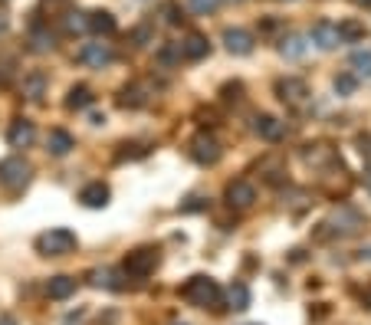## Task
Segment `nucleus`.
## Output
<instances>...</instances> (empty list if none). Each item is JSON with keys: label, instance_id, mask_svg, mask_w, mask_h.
Instances as JSON below:
<instances>
[{"label": "nucleus", "instance_id": "nucleus-1", "mask_svg": "<svg viewBox=\"0 0 371 325\" xmlns=\"http://www.w3.org/2000/svg\"><path fill=\"white\" fill-rule=\"evenodd\" d=\"M181 296H184V302H190V306L207 309V306H217L224 293H220L217 279H210V276H190L188 283L181 286Z\"/></svg>", "mask_w": 371, "mask_h": 325}, {"label": "nucleus", "instance_id": "nucleus-2", "mask_svg": "<svg viewBox=\"0 0 371 325\" xmlns=\"http://www.w3.org/2000/svg\"><path fill=\"white\" fill-rule=\"evenodd\" d=\"M37 250L43 257H66V253L76 250V233L66 227H53L37 237Z\"/></svg>", "mask_w": 371, "mask_h": 325}, {"label": "nucleus", "instance_id": "nucleus-3", "mask_svg": "<svg viewBox=\"0 0 371 325\" xmlns=\"http://www.w3.org/2000/svg\"><path fill=\"white\" fill-rule=\"evenodd\" d=\"M154 266H158V250L154 247H138L132 250L128 257H125V276L128 279H145V276H152Z\"/></svg>", "mask_w": 371, "mask_h": 325}, {"label": "nucleus", "instance_id": "nucleus-4", "mask_svg": "<svg viewBox=\"0 0 371 325\" xmlns=\"http://www.w3.org/2000/svg\"><path fill=\"white\" fill-rule=\"evenodd\" d=\"M0 184L10 188V191H20L30 184V164L23 158H7L0 161Z\"/></svg>", "mask_w": 371, "mask_h": 325}, {"label": "nucleus", "instance_id": "nucleus-5", "mask_svg": "<svg viewBox=\"0 0 371 325\" xmlns=\"http://www.w3.org/2000/svg\"><path fill=\"white\" fill-rule=\"evenodd\" d=\"M220 142L214 135H197L194 142H190V158L197 164H217L220 161Z\"/></svg>", "mask_w": 371, "mask_h": 325}, {"label": "nucleus", "instance_id": "nucleus-6", "mask_svg": "<svg viewBox=\"0 0 371 325\" xmlns=\"http://www.w3.org/2000/svg\"><path fill=\"white\" fill-rule=\"evenodd\" d=\"M115 59V53H112V47L109 43H86V47L79 49V63H86L89 69H105L109 63Z\"/></svg>", "mask_w": 371, "mask_h": 325}, {"label": "nucleus", "instance_id": "nucleus-7", "mask_svg": "<svg viewBox=\"0 0 371 325\" xmlns=\"http://www.w3.org/2000/svg\"><path fill=\"white\" fill-rule=\"evenodd\" d=\"M309 39H312L319 49H335L342 47V33H339V23H329V20H319L309 30Z\"/></svg>", "mask_w": 371, "mask_h": 325}, {"label": "nucleus", "instance_id": "nucleus-8", "mask_svg": "<svg viewBox=\"0 0 371 325\" xmlns=\"http://www.w3.org/2000/svg\"><path fill=\"white\" fill-rule=\"evenodd\" d=\"M224 197H227L230 207L243 211V207H250V204L257 201V188H253L250 181H230L227 191H224Z\"/></svg>", "mask_w": 371, "mask_h": 325}, {"label": "nucleus", "instance_id": "nucleus-9", "mask_svg": "<svg viewBox=\"0 0 371 325\" xmlns=\"http://www.w3.org/2000/svg\"><path fill=\"white\" fill-rule=\"evenodd\" d=\"M276 96L283 99L286 106H303V99L309 96V89H305L303 79H296V76H286L276 82Z\"/></svg>", "mask_w": 371, "mask_h": 325}, {"label": "nucleus", "instance_id": "nucleus-10", "mask_svg": "<svg viewBox=\"0 0 371 325\" xmlns=\"http://www.w3.org/2000/svg\"><path fill=\"white\" fill-rule=\"evenodd\" d=\"M224 47H227V53H233V56H250L253 53V33H247V30H224Z\"/></svg>", "mask_w": 371, "mask_h": 325}, {"label": "nucleus", "instance_id": "nucleus-11", "mask_svg": "<svg viewBox=\"0 0 371 325\" xmlns=\"http://www.w3.org/2000/svg\"><path fill=\"white\" fill-rule=\"evenodd\" d=\"M178 49H181V59H190V63H197V59L210 56V43H207V37H200V33H190V37H184L181 43H178Z\"/></svg>", "mask_w": 371, "mask_h": 325}, {"label": "nucleus", "instance_id": "nucleus-12", "mask_svg": "<svg viewBox=\"0 0 371 325\" xmlns=\"http://www.w3.org/2000/svg\"><path fill=\"white\" fill-rule=\"evenodd\" d=\"M33 138H37V128H33V122H27V118H17V122L10 125V132H7L10 148H30V145H33Z\"/></svg>", "mask_w": 371, "mask_h": 325}, {"label": "nucleus", "instance_id": "nucleus-13", "mask_svg": "<svg viewBox=\"0 0 371 325\" xmlns=\"http://www.w3.org/2000/svg\"><path fill=\"white\" fill-rule=\"evenodd\" d=\"M109 197H112V191H109V184H102V181H92V184H86L83 191H79V201H83V207H105L109 204Z\"/></svg>", "mask_w": 371, "mask_h": 325}, {"label": "nucleus", "instance_id": "nucleus-14", "mask_svg": "<svg viewBox=\"0 0 371 325\" xmlns=\"http://www.w3.org/2000/svg\"><path fill=\"white\" fill-rule=\"evenodd\" d=\"M253 132H257L260 138H267V142H279L286 135V125L279 122V118H273V115H257V118H253Z\"/></svg>", "mask_w": 371, "mask_h": 325}, {"label": "nucleus", "instance_id": "nucleus-15", "mask_svg": "<svg viewBox=\"0 0 371 325\" xmlns=\"http://www.w3.org/2000/svg\"><path fill=\"white\" fill-rule=\"evenodd\" d=\"M73 148H76V142H73V135H69L66 128H53V132L47 135V152L53 154V158H66Z\"/></svg>", "mask_w": 371, "mask_h": 325}, {"label": "nucleus", "instance_id": "nucleus-16", "mask_svg": "<svg viewBox=\"0 0 371 325\" xmlns=\"http://www.w3.org/2000/svg\"><path fill=\"white\" fill-rule=\"evenodd\" d=\"M47 296L56 299V302H63V299H69V296H76V279H73V276H53L47 283Z\"/></svg>", "mask_w": 371, "mask_h": 325}, {"label": "nucleus", "instance_id": "nucleus-17", "mask_svg": "<svg viewBox=\"0 0 371 325\" xmlns=\"http://www.w3.org/2000/svg\"><path fill=\"white\" fill-rule=\"evenodd\" d=\"M23 96H27L30 102H39V99L47 96V76H43V73L23 76Z\"/></svg>", "mask_w": 371, "mask_h": 325}, {"label": "nucleus", "instance_id": "nucleus-18", "mask_svg": "<svg viewBox=\"0 0 371 325\" xmlns=\"http://www.w3.org/2000/svg\"><path fill=\"white\" fill-rule=\"evenodd\" d=\"M305 49H309V43H305V37H296V33H289V37L279 39V53H283L286 59H303Z\"/></svg>", "mask_w": 371, "mask_h": 325}, {"label": "nucleus", "instance_id": "nucleus-19", "mask_svg": "<svg viewBox=\"0 0 371 325\" xmlns=\"http://www.w3.org/2000/svg\"><path fill=\"white\" fill-rule=\"evenodd\" d=\"M92 102H95V96H92V89H89V86H73V89H69L66 109H73V112H83V109H89Z\"/></svg>", "mask_w": 371, "mask_h": 325}, {"label": "nucleus", "instance_id": "nucleus-20", "mask_svg": "<svg viewBox=\"0 0 371 325\" xmlns=\"http://www.w3.org/2000/svg\"><path fill=\"white\" fill-rule=\"evenodd\" d=\"M332 223H339V227H335L339 233H355V230L362 227V214L352 211V207H342V211L332 217Z\"/></svg>", "mask_w": 371, "mask_h": 325}, {"label": "nucleus", "instance_id": "nucleus-21", "mask_svg": "<svg viewBox=\"0 0 371 325\" xmlns=\"http://www.w3.org/2000/svg\"><path fill=\"white\" fill-rule=\"evenodd\" d=\"M227 302H230V309H237V312H243V309H250V286L247 283H230V289H227Z\"/></svg>", "mask_w": 371, "mask_h": 325}, {"label": "nucleus", "instance_id": "nucleus-22", "mask_svg": "<svg viewBox=\"0 0 371 325\" xmlns=\"http://www.w3.org/2000/svg\"><path fill=\"white\" fill-rule=\"evenodd\" d=\"M115 17L112 13H105V10H95V13H89V30L92 33H99V37H109V33H115Z\"/></svg>", "mask_w": 371, "mask_h": 325}, {"label": "nucleus", "instance_id": "nucleus-23", "mask_svg": "<svg viewBox=\"0 0 371 325\" xmlns=\"http://www.w3.org/2000/svg\"><path fill=\"white\" fill-rule=\"evenodd\" d=\"M53 47H56V37H53L47 27H33V33H30V49H33V53H49Z\"/></svg>", "mask_w": 371, "mask_h": 325}, {"label": "nucleus", "instance_id": "nucleus-24", "mask_svg": "<svg viewBox=\"0 0 371 325\" xmlns=\"http://www.w3.org/2000/svg\"><path fill=\"white\" fill-rule=\"evenodd\" d=\"M339 33H342V43H358V39H365V23H358V20H345V23H339Z\"/></svg>", "mask_w": 371, "mask_h": 325}, {"label": "nucleus", "instance_id": "nucleus-25", "mask_svg": "<svg viewBox=\"0 0 371 325\" xmlns=\"http://www.w3.org/2000/svg\"><path fill=\"white\" fill-rule=\"evenodd\" d=\"M89 283L99 286V289H122V283H118V276H115V269H92Z\"/></svg>", "mask_w": 371, "mask_h": 325}, {"label": "nucleus", "instance_id": "nucleus-26", "mask_svg": "<svg viewBox=\"0 0 371 325\" xmlns=\"http://www.w3.org/2000/svg\"><path fill=\"white\" fill-rule=\"evenodd\" d=\"M352 69H355V76L371 79V49H355L352 53Z\"/></svg>", "mask_w": 371, "mask_h": 325}, {"label": "nucleus", "instance_id": "nucleus-27", "mask_svg": "<svg viewBox=\"0 0 371 325\" xmlns=\"http://www.w3.org/2000/svg\"><path fill=\"white\" fill-rule=\"evenodd\" d=\"M66 30L69 33H86L89 30V13H83V10H69L66 13Z\"/></svg>", "mask_w": 371, "mask_h": 325}, {"label": "nucleus", "instance_id": "nucleus-28", "mask_svg": "<svg viewBox=\"0 0 371 325\" xmlns=\"http://www.w3.org/2000/svg\"><path fill=\"white\" fill-rule=\"evenodd\" d=\"M355 89H358V76H355V73H342V76H335V92H339V96H352Z\"/></svg>", "mask_w": 371, "mask_h": 325}, {"label": "nucleus", "instance_id": "nucleus-29", "mask_svg": "<svg viewBox=\"0 0 371 325\" xmlns=\"http://www.w3.org/2000/svg\"><path fill=\"white\" fill-rule=\"evenodd\" d=\"M118 106H125V109H138V106H145L142 89H138V86L122 89V96H118Z\"/></svg>", "mask_w": 371, "mask_h": 325}, {"label": "nucleus", "instance_id": "nucleus-30", "mask_svg": "<svg viewBox=\"0 0 371 325\" xmlns=\"http://www.w3.org/2000/svg\"><path fill=\"white\" fill-rule=\"evenodd\" d=\"M162 17H164L168 27H178V23L184 20V13H181V7H178L174 0H168V4H162Z\"/></svg>", "mask_w": 371, "mask_h": 325}, {"label": "nucleus", "instance_id": "nucleus-31", "mask_svg": "<svg viewBox=\"0 0 371 325\" xmlns=\"http://www.w3.org/2000/svg\"><path fill=\"white\" fill-rule=\"evenodd\" d=\"M132 39L138 43V47H148V43H154V27H152V23H145V27H135V30H132Z\"/></svg>", "mask_w": 371, "mask_h": 325}, {"label": "nucleus", "instance_id": "nucleus-32", "mask_svg": "<svg viewBox=\"0 0 371 325\" xmlns=\"http://www.w3.org/2000/svg\"><path fill=\"white\" fill-rule=\"evenodd\" d=\"M188 4H190V10H194V13L207 17V13H214V10L224 4V0H188Z\"/></svg>", "mask_w": 371, "mask_h": 325}, {"label": "nucleus", "instance_id": "nucleus-33", "mask_svg": "<svg viewBox=\"0 0 371 325\" xmlns=\"http://www.w3.org/2000/svg\"><path fill=\"white\" fill-rule=\"evenodd\" d=\"M358 152H362L365 164H371V135H362V138H358Z\"/></svg>", "mask_w": 371, "mask_h": 325}, {"label": "nucleus", "instance_id": "nucleus-34", "mask_svg": "<svg viewBox=\"0 0 371 325\" xmlns=\"http://www.w3.org/2000/svg\"><path fill=\"white\" fill-rule=\"evenodd\" d=\"M204 204H200V197H190V204H181V211H200Z\"/></svg>", "mask_w": 371, "mask_h": 325}, {"label": "nucleus", "instance_id": "nucleus-35", "mask_svg": "<svg viewBox=\"0 0 371 325\" xmlns=\"http://www.w3.org/2000/svg\"><path fill=\"white\" fill-rule=\"evenodd\" d=\"M7 27H10V20L4 17V13H0V33H7Z\"/></svg>", "mask_w": 371, "mask_h": 325}, {"label": "nucleus", "instance_id": "nucleus-36", "mask_svg": "<svg viewBox=\"0 0 371 325\" xmlns=\"http://www.w3.org/2000/svg\"><path fill=\"white\" fill-rule=\"evenodd\" d=\"M365 188H368V191H371V164H368V168H365Z\"/></svg>", "mask_w": 371, "mask_h": 325}, {"label": "nucleus", "instance_id": "nucleus-37", "mask_svg": "<svg viewBox=\"0 0 371 325\" xmlns=\"http://www.w3.org/2000/svg\"><path fill=\"white\" fill-rule=\"evenodd\" d=\"M0 325H17V322H13V316H0Z\"/></svg>", "mask_w": 371, "mask_h": 325}, {"label": "nucleus", "instance_id": "nucleus-38", "mask_svg": "<svg viewBox=\"0 0 371 325\" xmlns=\"http://www.w3.org/2000/svg\"><path fill=\"white\" fill-rule=\"evenodd\" d=\"M7 82V69H4V63H0V86Z\"/></svg>", "mask_w": 371, "mask_h": 325}, {"label": "nucleus", "instance_id": "nucleus-39", "mask_svg": "<svg viewBox=\"0 0 371 325\" xmlns=\"http://www.w3.org/2000/svg\"><path fill=\"white\" fill-rule=\"evenodd\" d=\"M362 259H371V247H362Z\"/></svg>", "mask_w": 371, "mask_h": 325}, {"label": "nucleus", "instance_id": "nucleus-40", "mask_svg": "<svg viewBox=\"0 0 371 325\" xmlns=\"http://www.w3.org/2000/svg\"><path fill=\"white\" fill-rule=\"evenodd\" d=\"M355 4H358V7H371V0H355Z\"/></svg>", "mask_w": 371, "mask_h": 325}]
</instances>
